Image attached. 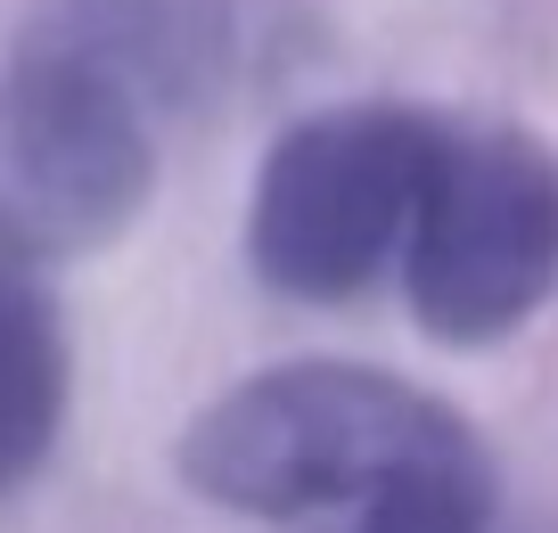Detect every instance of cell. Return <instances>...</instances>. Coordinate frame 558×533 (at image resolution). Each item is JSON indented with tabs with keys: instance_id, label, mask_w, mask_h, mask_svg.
<instances>
[{
	"instance_id": "obj_5",
	"label": "cell",
	"mask_w": 558,
	"mask_h": 533,
	"mask_svg": "<svg viewBox=\"0 0 558 533\" xmlns=\"http://www.w3.org/2000/svg\"><path fill=\"white\" fill-rule=\"evenodd\" d=\"M25 25L99 58L116 83L157 107V123L206 107L246 58L239 0H34Z\"/></svg>"
},
{
	"instance_id": "obj_6",
	"label": "cell",
	"mask_w": 558,
	"mask_h": 533,
	"mask_svg": "<svg viewBox=\"0 0 558 533\" xmlns=\"http://www.w3.org/2000/svg\"><path fill=\"white\" fill-rule=\"evenodd\" d=\"M66 312L34 255L0 239V500L50 468L58 427H66Z\"/></svg>"
},
{
	"instance_id": "obj_3",
	"label": "cell",
	"mask_w": 558,
	"mask_h": 533,
	"mask_svg": "<svg viewBox=\"0 0 558 533\" xmlns=\"http://www.w3.org/2000/svg\"><path fill=\"white\" fill-rule=\"evenodd\" d=\"M157 107L25 25L0 58V239L34 263L99 255L157 190Z\"/></svg>"
},
{
	"instance_id": "obj_4",
	"label": "cell",
	"mask_w": 558,
	"mask_h": 533,
	"mask_svg": "<svg viewBox=\"0 0 558 533\" xmlns=\"http://www.w3.org/2000/svg\"><path fill=\"white\" fill-rule=\"evenodd\" d=\"M402 288L436 344H501L558 288V156L518 123H444L402 239Z\"/></svg>"
},
{
	"instance_id": "obj_2",
	"label": "cell",
	"mask_w": 558,
	"mask_h": 533,
	"mask_svg": "<svg viewBox=\"0 0 558 533\" xmlns=\"http://www.w3.org/2000/svg\"><path fill=\"white\" fill-rule=\"evenodd\" d=\"M444 116L395 99H353L288 123L255 172L246 263L296 304H345L386 263H402Z\"/></svg>"
},
{
	"instance_id": "obj_1",
	"label": "cell",
	"mask_w": 558,
	"mask_h": 533,
	"mask_svg": "<svg viewBox=\"0 0 558 533\" xmlns=\"http://www.w3.org/2000/svg\"><path fill=\"white\" fill-rule=\"evenodd\" d=\"M469 419L427 386L362 362H279L214 395L181 427L173 468L230 517H329L369 509L418 460L469 444Z\"/></svg>"
}]
</instances>
